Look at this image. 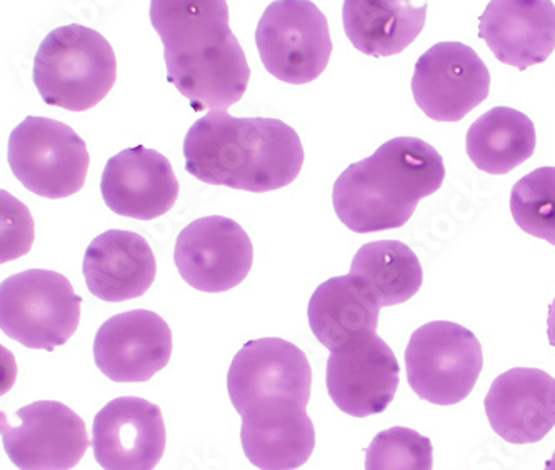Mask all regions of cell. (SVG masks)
I'll list each match as a JSON object with an SVG mask.
<instances>
[{"label":"cell","mask_w":555,"mask_h":470,"mask_svg":"<svg viewBox=\"0 0 555 470\" xmlns=\"http://www.w3.org/2000/svg\"><path fill=\"white\" fill-rule=\"evenodd\" d=\"M151 23L164 44L167 79L195 110L237 104L250 80L224 0H154Z\"/></svg>","instance_id":"1"},{"label":"cell","mask_w":555,"mask_h":470,"mask_svg":"<svg viewBox=\"0 0 555 470\" xmlns=\"http://www.w3.org/2000/svg\"><path fill=\"white\" fill-rule=\"evenodd\" d=\"M184 157L185 170L204 184L262 194L296 181L304 147L282 120L212 110L189 129Z\"/></svg>","instance_id":"2"},{"label":"cell","mask_w":555,"mask_h":470,"mask_svg":"<svg viewBox=\"0 0 555 470\" xmlns=\"http://www.w3.org/2000/svg\"><path fill=\"white\" fill-rule=\"evenodd\" d=\"M443 178L446 166L433 145L396 138L344 170L334 184L332 204L350 231H392L408 224L418 200L436 194Z\"/></svg>","instance_id":"3"},{"label":"cell","mask_w":555,"mask_h":470,"mask_svg":"<svg viewBox=\"0 0 555 470\" xmlns=\"http://www.w3.org/2000/svg\"><path fill=\"white\" fill-rule=\"evenodd\" d=\"M33 79L46 104L83 113L114 88L116 54L98 30L80 24L57 27L37 51Z\"/></svg>","instance_id":"4"},{"label":"cell","mask_w":555,"mask_h":470,"mask_svg":"<svg viewBox=\"0 0 555 470\" xmlns=\"http://www.w3.org/2000/svg\"><path fill=\"white\" fill-rule=\"evenodd\" d=\"M80 304L64 275L46 269L21 272L0 286V329L26 348L52 352L79 327Z\"/></svg>","instance_id":"5"},{"label":"cell","mask_w":555,"mask_h":470,"mask_svg":"<svg viewBox=\"0 0 555 470\" xmlns=\"http://www.w3.org/2000/svg\"><path fill=\"white\" fill-rule=\"evenodd\" d=\"M9 166L27 191L48 199L74 196L91 164L86 142L69 126L29 116L9 138Z\"/></svg>","instance_id":"6"},{"label":"cell","mask_w":555,"mask_h":470,"mask_svg":"<svg viewBox=\"0 0 555 470\" xmlns=\"http://www.w3.org/2000/svg\"><path fill=\"white\" fill-rule=\"evenodd\" d=\"M483 367L482 345L461 324L436 321L412 334L405 370L412 391L436 405H454L476 388Z\"/></svg>","instance_id":"7"},{"label":"cell","mask_w":555,"mask_h":470,"mask_svg":"<svg viewBox=\"0 0 555 470\" xmlns=\"http://www.w3.org/2000/svg\"><path fill=\"white\" fill-rule=\"evenodd\" d=\"M256 44L268 73L293 86L318 79L331 61L327 18L307 0L272 2L260 17Z\"/></svg>","instance_id":"8"},{"label":"cell","mask_w":555,"mask_h":470,"mask_svg":"<svg viewBox=\"0 0 555 470\" xmlns=\"http://www.w3.org/2000/svg\"><path fill=\"white\" fill-rule=\"evenodd\" d=\"M2 419V444L21 470H70L87 453L86 423L67 405L40 401Z\"/></svg>","instance_id":"9"},{"label":"cell","mask_w":555,"mask_h":470,"mask_svg":"<svg viewBox=\"0 0 555 470\" xmlns=\"http://www.w3.org/2000/svg\"><path fill=\"white\" fill-rule=\"evenodd\" d=\"M491 74L469 45L440 42L418 57L412 77L415 104L437 122H459L486 101Z\"/></svg>","instance_id":"10"},{"label":"cell","mask_w":555,"mask_h":470,"mask_svg":"<svg viewBox=\"0 0 555 470\" xmlns=\"http://www.w3.org/2000/svg\"><path fill=\"white\" fill-rule=\"evenodd\" d=\"M173 261L182 279L194 289L228 292L249 275L254 247L237 222L210 216L191 222L177 235Z\"/></svg>","instance_id":"11"},{"label":"cell","mask_w":555,"mask_h":470,"mask_svg":"<svg viewBox=\"0 0 555 470\" xmlns=\"http://www.w3.org/2000/svg\"><path fill=\"white\" fill-rule=\"evenodd\" d=\"M401 367L392 349L377 334L353 340L327 361L328 395L352 417L384 413L396 397Z\"/></svg>","instance_id":"12"},{"label":"cell","mask_w":555,"mask_h":470,"mask_svg":"<svg viewBox=\"0 0 555 470\" xmlns=\"http://www.w3.org/2000/svg\"><path fill=\"white\" fill-rule=\"evenodd\" d=\"M312 369L306 354L278 337L247 342L232 361L228 391L238 414L268 399L309 404Z\"/></svg>","instance_id":"13"},{"label":"cell","mask_w":555,"mask_h":470,"mask_svg":"<svg viewBox=\"0 0 555 470\" xmlns=\"http://www.w3.org/2000/svg\"><path fill=\"white\" fill-rule=\"evenodd\" d=\"M92 448L104 470H154L166 451L159 405L141 397H117L98 413Z\"/></svg>","instance_id":"14"},{"label":"cell","mask_w":555,"mask_h":470,"mask_svg":"<svg viewBox=\"0 0 555 470\" xmlns=\"http://www.w3.org/2000/svg\"><path fill=\"white\" fill-rule=\"evenodd\" d=\"M172 332L155 312H122L102 324L94 340V361L114 382H147L169 364Z\"/></svg>","instance_id":"15"},{"label":"cell","mask_w":555,"mask_h":470,"mask_svg":"<svg viewBox=\"0 0 555 470\" xmlns=\"http://www.w3.org/2000/svg\"><path fill=\"white\" fill-rule=\"evenodd\" d=\"M105 206L122 218L154 221L179 197L172 164L154 148H126L105 164L101 179Z\"/></svg>","instance_id":"16"},{"label":"cell","mask_w":555,"mask_h":470,"mask_svg":"<svg viewBox=\"0 0 555 470\" xmlns=\"http://www.w3.org/2000/svg\"><path fill=\"white\" fill-rule=\"evenodd\" d=\"M307 405L268 399L242 414L241 442L247 459L260 470H296L314 453V423Z\"/></svg>","instance_id":"17"},{"label":"cell","mask_w":555,"mask_h":470,"mask_svg":"<svg viewBox=\"0 0 555 470\" xmlns=\"http://www.w3.org/2000/svg\"><path fill=\"white\" fill-rule=\"evenodd\" d=\"M487 419L511 444H535L555 426V379L541 369L501 374L486 397Z\"/></svg>","instance_id":"18"},{"label":"cell","mask_w":555,"mask_h":470,"mask_svg":"<svg viewBox=\"0 0 555 470\" xmlns=\"http://www.w3.org/2000/svg\"><path fill=\"white\" fill-rule=\"evenodd\" d=\"M479 37L502 64L519 70L538 66L555 49V5L548 0H494L480 17Z\"/></svg>","instance_id":"19"},{"label":"cell","mask_w":555,"mask_h":470,"mask_svg":"<svg viewBox=\"0 0 555 470\" xmlns=\"http://www.w3.org/2000/svg\"><path fill=\"white\" fill-rule=\"evenodd\" d=\"M157 274L151 246L135 232H104L87 247L83 277L87 287L105 302H124L144 296Z\"/></svg>","instance_id":"20"},{"label":"cell","mask_w":555,"mask_h":470,"mask_svg":"<svg viewBox=\"0 0 555 470\" xmlns=\"http://www.w3.org/2000/svg\"><path fill=\"white\" fill-rule=\"evenodd\" d=\"M380 305L352 275L332 277L309 301L310 330L324 348L336 352L377 330Z\"/></svg>","instance_id":"21"},{"label":"cell","mask_w":555,"mask_h":470,"mask_svg":"<svg viewBox=\"0 0 555 470\" xmlns=\"http://www.w3.org/2000/svg\"><path fill=\"white\" fill-rule=\"evenodd\" d=\"M427 5L393 0H347L343 21L353 48L372 57L401 54L426 26Z\"/></svg>","instance_id":"22"},{"label":"cell","mask_w":555,"mask_h":470,"mask_svg":"<svg viewBox=\"0 0 555 470\" xmlns=\"http://www.w3.org/2000/svg\"><path fill=\"white\" fill-rule=\"evenodd\" d=\"M535 144L534 122L511 107L487 110L470 126L465 139L474 166L492 175L507 174L526 162L534 154Z\"/></svg>","instance_id":"23"},{"label":"cell","mask_w":555,"mask_h":470,"mask_svg":"<svg viewBox=\"0 0 555 470\" xmlns=\"http://www.w3.org/2000/svg\"><path fill=\"white\" fill-rule=\"evenodd\" d=\"M350 275L380 308L408 302L421 290L424 280L417 256L399 240H377L362 246L350 265Z\"/></svg>","instance_id":"24"},{"label":"cell","mask_w":555,"mask_h":470,"mask_svg":"<svg viewBox=\"0 0 555 470\" xmlns=\"http://www.w3.org/2000/svg\"><path fill=\"white\" fill-rule=\"evenodd\" d=\"M511 212L526 234L555 246V167H541L511 192Z\"/></svg>","instance_id":"25"},{"label":"cell","mask_w":555,"mask_h":470,"mask_svg":"<svg viewBox=\"0 0 555 470\" xmlns=\"http://www.w3.org/2000/svg\"><path fill=\"white\" fill-rule=\"evenodd\" d=\"M433 442L408 427H392L375 435L365 453V470H433Z\"/></svg>","instance_id":"26"},{"label":"cell","mask_w":555,"mask_h":470,"mask_svg":"<svg viewBox=\"0 0 555 470\" xmlns=\"http://www.w3.org/2000/svg\"><path fill=\"white\" fill-rule=\"evenodd\" d=\"M2 258L0 262L14 261L30 249L34 224L29 210L15 197L2 191Z\"/></svg>","instance_id":"27"},{"label":"cell","mask_w":555,"mask_h":470,"mask_svg":"<svg viewBox=\"0 0 555 470\" xmlns=\"http://www.w3.org/2000/svg\"><path fill=\"white\" fill-rule=\"evenodd\" d=\"M547 326L548 342L555 348V299L551 304V309H548Z\"/></svg>","instance_id":"28"},{"label":"cell","mask_w":555,"mask_h":470,"mask_svg":"<svg viewBox=\"0 0 555 470\" xmlns=\"http://www.w3.org/2000/svg\"><path fill=\"white\" fill-rule=\"evenodd\" d=\"M545 470H555V453L554 456H552V459L545 464Z\"/></svg>","instance_id":"29"}]
</instances>
